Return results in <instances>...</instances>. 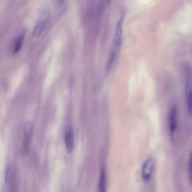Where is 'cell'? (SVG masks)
I'll return each mask as SVG.
<instances>
[{"label": "cell", "mask_w": 192, "mask_h": 192, "mask_svg": "<svg viewBox=\"0 0 192 192\" xmlns=\"http://www.w3.org/2000/svg\"><path fill=\"white\" fill-rule=\"evenodd\" d=\"M107 187V176L106 171L105 169H102L99 179V191L104 192L106 191Z\"/></svg>", "instance_id": "obj_8"}, {"label": "cell", "mask_w": 192, "mask_h": 192, "mask_svg": "<svg viewBox=\"0 0 192 192\" xmlns=\"http://www.w3.org/2000/svg\"><path fill=\"white\" fill-rule=\"evenodd\" d=\"M65 142L67 152L69 154L72 153L74 148V136L71 126H69L65 132Z\"/></svg>", "instance_id": "obj_6"}, {"label": "cell", "mask_w": 192, "mask_h": 192, "mask_svg": "<svg viewBox=\"0 0 192 192\" xmlns=\"http://www.w3.org/2000/svg\"><path fill=\"white\" fill-rule=\"evenodd\" d=\"M125 14L124 12L122 13L118 23L115 36L111 50V54L117 56L120 49L123 40V23L124 22Z\"/></svg>", "instance_id": "obj_1"}, {"label": "cell", "mask_w": 192, "mask_h": 192, "mask_svg": "<svg viewBox=\"0 0 192 192\" xmlns=\"http://www.w3.org/2000/svg\"><path fill=\"white\" fill-rule=\"evenodd\" d=\"M24 39V36L22 34L20 35L18 38L17 41L16 46H15L14 52L15 53H17L19 51L20 49L22 46L23 43Z\"/></svg>", "instance_id": "obj_9"}, {"label": "cell", "mask_w": 192, "mask_h": 192, "mask_svg": "<svg viewBox=\"0 0 192 192\" xmlns=\"http://www.w3.org/2000/svg\"><path fill=\"white\" fill-rule=\"evenodd\" d=\"M11 171V164L10 163L8 164L6 168L5 171V180L6 183H7L9 181V175Z\"/></svg>", "instance_id": "obj_11"}, {"label": "cell", "mask_w": 192, "mask_h": 192, "mask_svg": "<svg viewBox=\"0 0 192 192\" xmlns=\"http://www.w3.org/2000/svg\"><path fill=\"white\" fill-rule=\"evenodd\" d=\"M186 98H187V109L190 117L192 112V79L191 70L189 67H185Z\"/></svg>", "instance_id": "obj_2"}, {"label": "cell", "mask_w": 192, "mask_h": 192, "mask_svg": "<svg viewBox=\"0 0 192 192\" xmlns=\"http://www.w3.org/2000/svg\"><path fill=\"white\" fill-rule=\"evenodd\" d=\"M32 131V124L30 122H27L24 125V137L23 143V149L25 153L28 152L29 150Z\"/></svg>", "instance_id": "obj_5"}, {"label": "cell", "mask_w": 192, "mask_h": 192, "mask_svg": "<svg viewBox=\"0 0 192 192\" xmlns=\"http://www.w3.org/2000/svg\"><path fill=\"white\" fill-rule=\"evenodd\" d=\"M111 0H107V1L108 2H109V3L110 2V1H111Z\"/></svg>", "instance_id": "obj_13"}, {"label": "cell", "mask_w": 192, "mask_h": 192, "mask_svg": "<svg viewBox=\"0 0 192 192\" xmlns=\"http://www.w3.org/2000/svg\"><path fill=\"white\" fill-rule=\"evenodd\" d=\"M192 164H191V155L190 154L188 163V177L189 178V182L191 184L192 178Z\"/></svg>", "instance_id": "obj_10"}, {"label": "cell", "mask_w": 192, "mask_h": 192, "mask_svg": "<svg viewBox=\"0 0 192 192\" xmlns=\"http://www.w3.org/2000/svg\"><path fill=\"white\" fill-rule=\"evenodd\" d=\"M47 22V19L46 18L40 19L38 21L33 31V35L34 37L37 38L41 35L46 28Z\"/></svg>", "instance_id": "obj_7"}, {"label": "cell", "mask_w": 192, "mask_h": 192, "mask_svg": "<svg viewBox=\"0 0 192 192\" xmlns=\"http://www.w3.org/2000/svg\"><path fill=\"white\" fill-rule=\"evenodd\" d=\"M169 126L171 138L173 141L177 126V111L175 105L172 107L169 113Z\"/></svg>", "instance_id": "obj_4"}, {"label": "cell", "mask_w": 192, "mask_h": 192, "mask_svg": "<svg viewBox=\"0 0 192 192\" xmlns=\"http://www.w3.org/2000/svg\"><path fill=\"white\" fill-rule=\"evenodd\" d=\"M155 165V160L152 157L149 158L144 162L141 173L143 181L146 182L150 181L154 170Z\"/></svg>", "instance_id": "obj_3"}, {"label": "cell", "mask_w": 192, "mask_h": 192, "mask_svg": "<svg viewBox=\"0 0 192 192\" xmlns=\"http://www.w3.org/2000/svg\"><path fill=\"white\" fill-rule=\"evenodd\" d=\"M66 0H57L58 3H59V4H62V3H64L66 1Z\"/></svg>", "instance_id": "obj_12"}]
</instances>
